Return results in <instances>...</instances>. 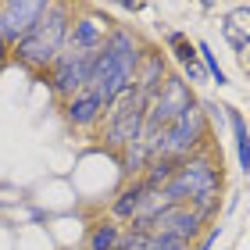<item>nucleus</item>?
<instances>
[{
  "label": "nucleus",
  "mask_w": 250,
  "mask_h": 250,
  "mask_svg": "<svg viewBox=\"0 0 250 250\" xmlns=\"http://www.w3.org/2000/svg\"><path fill=\"white\" fill-rule=\"evenodd\" d=\"M143 50H146V43L140 40V32L132 25H111V32L104 36V47L97 50L89 89L104 104H115L122 93L132 89V79H136V68L143 61Z\"/></svg>",
  "instance_id": "obj_1"
},
{
  "label": "nucleus",
  "mask_w": 250,
  "mask_h": 250,
  "mask_svg": "<svg viewBox=\"0 0 250 250\" xmlns=\"http://www.w3.org/2000/svg\"><path fill=\"white\" fill-rule=\"evenodd\" d=\"M75 7L68 4H47L43 18L29 29L25 40H18L11 47V58L18 64H25L29 72H50V64L64 54L68 47V29H72Z\"/></svg>",
  "instance_id": "obj_2"
},
{
  "label": "nucleus",
  "mask_w": 250,
  "mask_h": 250,
  "mask_svg": "<svg viewBox=\"0 0 250 250\" xmlns=\"http://www.w3.org/2000/svg\"><path fill=\"white\" fill-rule=\"evenodd\" d=\"M211 193H222V157L214 161V150H204L179 165L172 183L161 189V200L168 208H189L197 197H211Z\"/></svg>",
  "instance_id": "obj_3"
},
{
  "label": "nucleus",
  "mask_w": 250,
  "mask_h": 250,
  "mask_svg": "<svg viewBox=\"0 0 250 250\" xmlns=\"http://www.w3.org/2000/svg\"><path fill=\"white\" fill-rule=\"evenodd\" d=\"M204 150H211V122L204 115L200 100H193L183 115L150 143L154 157H175V161H189L193 154H204Z\"/></svg>",
  "instance_id": "obj_4"
},
{
  "label": "nucleus",
  "mask_w": 250,
  "mask_h": 250,
  "mask_svg": "<svg viewBox=\"0 0 250 250\" xmlns=\"http://www.w3.org/2000/svg\"><path fill=\"white\" fill-rule=\"evenodd\" d=\"M143 111H146V100L136 89L122 93L115 104H107V115L100 122V140H104L107 150L122 154L125 146L143 140Z\"/></svg>",
  "instance_id": "obj_5"
},
{
  "label": "nucleus",
  "mask_w": 250,
  "mask_h": 250,
  "mask_svg": "<svg viewBox=\"0 0 250 250\" xmlns=\"http://www.w3.org/2000/svg\"><path fill=\"white\" fill-rule=\"evenodd\" d=\"M93 64H97V54H75V50H64L58 61L50 64L47 72V83H50V93L61 100L83 93V89H89V83H93Z\"/></svg>",
  "instance_id": "obj_6"
},
{
  "label": "nucleus",
  "mask_w": 250,
  "mask_h": 250,
  "mask_svg": "<svg viewBox=\"0 0 250 250\" xmlns=\"http://www.w3.org/2000/svg\"><path fill=\"white\" fill-rule=\"evenodd\" d=\"M43 11H47V0H4L0 4V40L7 47H15L43 18Z\"/></svg>",
  "instance_id": "obj_7"
},
{
  "label": "nucleus",
  "mask_w": 250,
  "mask_h": 250,
  "mask_svg": "<svg viewBox=\"0 0 250 250\" xmlns=\"http://www.w3.org/2000/svg\"><path fill=\"white\" fill-rule=\"evenodd\" d=\"M157 200H161V193H154L143 179H132V183H125L115 193V200H111V222L129 225L136 214H143L146 208H154Z\"/></svg>",
  "instance_id": "obj_8"
},
{
  "label": "nucleus",
  "mask_w": 250,
  "mask_h": 250,
  "mask_svg": "<svg viewBox=\"0 0 250 250\" xmlns=\"http://www.w3.org/2000/svg\"><path fill=\"white\" fill-rule=\"evenodd\" d=\"M111 32V21L100 18L97 11H83V15L72 18V29H68V47L75 54H97L104 47V36Z\"/></svg>",
  "instance_id": "obj_9"
},
{
  "label": "nucleus",
  "mask_w": 250,
  "mask_h": 250,
  "mask_svg": "<svg viewBox=\"0 0 250 250\" xmlns=\"http://www.w3.org/2000/svg\"><path fill=\"white\" fill-rule=\"evenodd\" d=\"M61 115H64V122L72 125V129H79V132H93V129H100V122H104L107 104L93 93V89H83V93L68 97L64 104H61Z\"/></svg>",
  "instance_id": "obj_10"
},
{
  "label": "nucleus",
  "mask_w": 250,
  "mask_h": 250,
  "mask_svg": "<svg viewBox=\"0 0 250 250\" xmlns=\"http://www.w3.org/2000/svg\"><path fill=\"white\" fill-rule=\"evenodd\" d=\"M168 75H172V64H168V54L157 50V47H146L143 50V61L136 68V79H132V89L140 93L143 100H154L161 93V86L168 83Z\"/></svg>",
  "instance_id": "obj_11"
},
{
  "label": "nucleus",
  "mask_w": 250,
  "mask_h": 250,
  "mask_svg": "<svg viewBox=\"0 0 250 250\" xmlns=\"http://www.w3.org/2000/svg\"><path fill=\"white\" fill-rule=\"evenodd\" d=\"M157 232H172L186 243H197L204 232H208V222L200 218L193 208H165L161 218H157Z\"/></svg>",
  "instance_id": "obj_12"
},
{
  "label": "nucleus",
  "mask_w": 250,
  "mask_h": 250,
  "mask_svg": "<svg viewBox=\"0 0 250 250\" xmlns=\"http://www.w3.org/2000/svg\"><path fill=\"white\" fill-rule=\"evenodd\" d=\"M222 40L229 43L236 54H247V47H250V7L247 4L229 7L222 15Z\"/></svg>",
  "instance_id": "obj_13"
},
{
  "label": "nucleus",
  "mask_w": 250,
  "mask_h": 250,
  "mask_svg": "<svg viewBox=\"0 0 250 250\" xmlns=\"http://www.w3.org/2000/svg\"><path fill=\"white\" fill-rule=\"evenodd\" d=\"M229 129H232V143H236V161H240V172L250 175V125L243 118V111L229 107Z\"/></svg>",
  "instance_id": "obj_14"
},
{
  "label": "nucleus",
  "mask_w": 250,
  "mask_h": 250,
  "mask_svg": "<svg viewBox=\"0 0 250 250\" xmlns=\"http://www.w3.org/2000/svg\"><path fill=\"white\" fill-rule=\"evenodd\" d=\"M150 146H146L143 140L140 143H132V146H125V150L118 154V168H122V179L125 183H132V179H140L143 175V168L150 165Z\"/></svg>",
  "instance_id": "obj_15"
},
{
  "label": "nucleus",
  "mask_w": 250,
  "mask_h": 250,
  "mask_svg": "<svg viewBox=\"0 0 250 250\" xmlns=\"http://www.w3.org/2000/svg\"><path fill=\"white\" fill-rule=\"evenodd\" d=\"M179 165H183V161H175V157H150V165L143 168L140 179H143L154 193H161L168 183H172V175L179 172Z\"/></svg>",
  "instance_id": "obj_16"
},
{
  "label": "nucleus",
  "mask_w": 250,
  "mask_h": 250,
  "mask_svg": "<svg viewBox=\"0 0 250 250\" xmlns=\"http://www.w3.org/2000/svg\"><path fill=\"white\" fill-rule=\"evenodd\" d=\"M122 232H125V225L111 222V218L97 222L93 229H89V236H86V250H118Z\"/></svg>",
  "instance_id": "obj_17"
},
{
  "label": "nucleus",
  "mask_w": 250,
  "mask_h": 250,
  "mask_svg": "<svg viewBox=\"0 0 250 250\" xmlns=\"http://www.w3.org/2000/svg\"><path fill=\"white\" fill-rule=\"evenodd\" d=\"M197 58H200V64H204V72H208V79L214 86H229V75H225V68L214 61V50H211V43H197Z\"/></svg>",
  "instance_id": "obj_18"
},
{
  "label": "nucleus",
  "mask_w": 250,
  "mask_h": 250,
  "mask_svg": "<svg viewBox=\"0 0 250 250\" xmlns=\"http://www.w3.org/2000/svg\"><path fill=\"white\" fill-rule=\"evenodd\" d=\"M143 250H189V243L179 240V236H172V232H154V236H146Z\"/></svg>",
  "instance_id": "obj_19"
},
{
  "label": "nucleus",
  "mask_w": 250,
  "mask_h": 250,
  "mask_svg": "<svg viewBox=\"0 0 250 250\" xmlns=\"http://www.w3.org/2000/svg\"><path fill=\"white\" fill-rule=\"evenodd\" d=\"M168 54H172V61H175L179 68H189V64L200 61V58H197V43H189V40L175 43V47H168Z\"/></svg>",
  "instance_id": "obj_20"
},
{
  "label": "nucleus",
  "mask_w": 250,
  "mask_h": 250,
  "mask_svg": "<svg viewBox=\"0 0 250 250\" xmlns=\"http://www.w3.org/2000/svg\"><path fill=\"white\" fill-rule=\"evenodd\" d=\"M218 236H222V225H208V232L197 240V250H214L218 247Z\"/></svg>",
  "instance_id": "obj_21"
},
{
  "label": "nucleus",
  "mask_w": 250,
  "mask_h": 250,
  "mask_svg": "<svg viewBox=\"0 0 250 250\" xmlns=\"http://www.w3.org/2000/svg\"><path fill=\"white\" fill-rule=\"evenodd\" d=\"M186 40V32H179V29H168L165 32V47H175V43H183Z\"/></svg>",
  "instance_id": "obj_22"
},
{
  "label": "nucleus",
  "mask_w": 250,
  "mask_h": 250,
  "mask_svg": "<svg viewBox=\"0 0 250 250\" xmlns=\"http://www.w3.org/2000/svg\"><path fill=\"white\" fill-rule=\"evenodd\" d=\"M7 54H11V47H7V43H4V40H0V61H4V58H7Z\"/></svg>",
  "instance_id": "obj_23"
},
{
  "label": "nucleus",
  "mask_w": 250,
  "mask_h": 250,
  "mask_svg": "<svg viewBox=\"0 0 250 250\" xmlns=\"http://www.w3.org/2000/svg\"><path fill=\"white\" fill-rule=\"evenodd\" d=\"M4 204H7V200H4V197H0V211H4Z\"/></svg>",
  "instance_id": "obj_24"
},
{
  "label": "nucleus",
  "mask_w": 250,
  "mask_h": 250,
  "mask_svg": "<svg viewBox=\"0 0 250 250\" xmlns=\"http://www.w3.org/2000/svg\"><path fill=\"white\" fill-rule=\"evenodd\" d=\"M68 250H86V247H68Z\"/></svg>",
  "instance_id": "obj_25"
}]
</instances>
